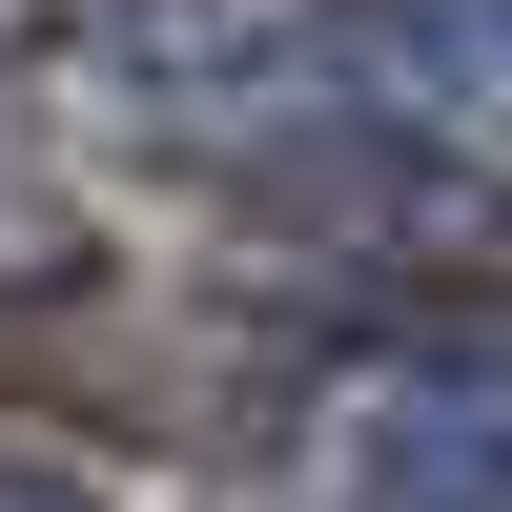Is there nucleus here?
Returning <instances> with one entry per match:
<instances>
[{
	"instance_id": "3",
	"label": "nucleus",
	"mask_w": 512,
	"mask_h": 512,
	"mask_svg": "<svg viewBox=\"0 0 512 512\" xmlns=\"http://www.w3.org/2000/svg\"><path fill=\"white\" fill-rule=\"evenodd\" d=\"M41 82H103L123 123H185V144H246L267 82L328 41V0H21Z\"/></svg>"
},
{
	"instance_id": "2",
	"label": "nucleus",
	"mask_w": 512,
	"mask_h": 512,
	"mask_svg": "<svg viewBox=\"0 0 512 512\" xmlns=\"http://www.w3.org/2000/svg\"><path fill=\"white\" fill-rule=\"evenodd\" d=\"M246 512H512V287L328 328L246 431Z\"/></svg>"
},
{
	"instance_id": "1",
	"label": "nucleus",
	"mask_w": 512,
	"mask_h": 512,
	"mask_svg": "<svg viewBox=\"0 0 512 512\" xmlns=\"http://www.w3.org/2000/svg\"><path fill=\"white\" fill-rule=\"evenodd\" d=\"M287 205L369 226H492L512 205V0H328V41L246 123Z\"/></svg>"
}]
</instances>
